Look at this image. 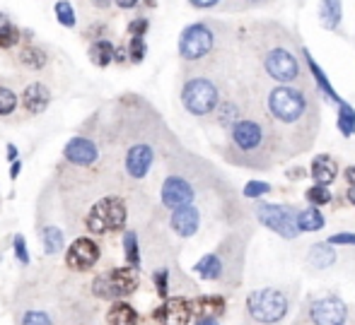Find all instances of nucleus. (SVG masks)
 Returning <instances> with one entry per match:
<instances>
[{"instance_id":"nucleus-6","label":"nucleus","mask_w":355,"mask_h":325,"mask_svg":"<svg viewBox=\"0 0 355 325\" xmlns=\"http://www.w3.org/2000/svg\"><path fill=\"white\" fill-rule=\"evenodd\" d=\"M182 104L193 116H211L220 104V89L211 77H191L182 89Z\"/></svg>"},{"instance_id":"nucleus-37","label":"nucleus","mask_w":355,"mask_h":325,"mask_svg":"<svg viewBox=\"0 0 355 325\" xmlns=\"http://www.w3.org/2000/svg\"><path fill=\"white\" fill-rule=\"evenodd\" d=\"M148 53V46H145V37H131V44H128V58L133 63H141Z\"/></svg>"},{"instance_id":"nucleus-26","label":"nucleus","mask_w":355,"mask_h":325,"mask_svg":"<svg viewBox=\"0 0 355 325\" xmlns=\"http://www.w3.org/2000/svg\"><path fill=\"white\" fill-rule=\"evenodd\" d=\"M309 263L314 268H331L336 263V251L331 248V243H314L309 251Z\"/></svg>"},{"instance_id":"nucleus-16","label":"nucleus","mask_w":355,"mask_h":325,"mask_svg":"<svg viewBox=\"0 0 355 325\" xmlns=\"http://www.w3.org/2000/svg\"><path fill=\"white\" fill-rule=\"evenodd\" d=\"M155 162V149L150 145H133L126 154V171L133 178H143Z\"/></svg>"},{"instance_id":"nucleus-20","label":"nucleus","mask_w":355,"mask_h":325,"mask_svg":"<svg viewBox=\"0 0 355 325\" xmlns=\"http://www.w3.org/2000/svg\"><path fill=\"white\" fill-rule=\"evenodd\" d=\"M189 306H191V313H196L198 318H213V321H218L225 313V299L215 297V294H208V297H198L196 301H191Z\"/></svg>"},{"instance_id":"nucleus-34","label":"nucleus","mask_w":355,"mask_h":325,"mask_svg":"<svg viewBox=\"0 0 355 325\" xmlns=\"http://www.w3.org/2000/svg\"><path fill=\"white\" fill-rule=\"evenodd\" d=\"M266 3L268 0H227V3L220 5V10H227V12H244V10H257Z\"/></svg>"},{"instance_id":"nucleus-35","label":"nucleus","mask_w":355,"mask_h":325,"mask_svg":"<svg viewBox=\"0 0 355 325\" xmlns=\"http://www.w3.org/2000/svg\"><path fill=\"white\" fill-rule=\"evenodd\" d=\"M56 19L63 27H75V10L68 0H58L56 3Z\"/></svg>"},{"instance_id":"nucleus-38","label":"nucleus","mask_w":355,"mask_h":325,"mask_svg":"<svg viewBox=\"0 0 355 325\" xmlns=\"http://www.w3.org/2000/svg\"><path fill=\"white\" fill-rule=\"evenodd\" d=\"M268 191H273L271 183H266V181H249L247 186H244V198H261V195H266Z\"/></svg>"},{"instance_id":"nucleus-45","label":"nucleus","mask_w":355,"mask_h":325,"mask_svg":"<svg viewBox=\"0 0 355 325\" xmlns=\"http://www.w3.org/2000/svg\"><path fill=\"white\" fill-rule=\"evenodd\" d=\"M114 3H116L119 8H123V10H131V8H136L141 0H114Z\"/></svg>"},{"instance_id":"nucleus-33","label":"nucleus","mask_w":355,"mask_h":325,"mask_svg":"<svg viewBox=\"0 0 355 325\" xmlns=\"http://www.w3.org/2000/svg\"><path fill=\"white\" fill-rule=\"evenodd\" d=\"M304 198H307L309 205H314V207H322V205L331 203V191H329V186H312V188H307Z\"/></svg>"},{"instance_id":"nucleus-22","label":"nucleus","mask_w":355,"mask_h":325,"mask_svg":"<svg viewBox=\"0 0 355 325\" xmlns=\"http://www.w3.org/2000/svg\"><path fill=\"white\" fill-rule=\"evenodd\" d=\"M193 270H196V275L201 279L215 282V279H220L225 275V263L218 253H208V256H203L196 265H193Z\"/></svg>"},{"instance_id":"nucleus-18","label":"nucleus","mask_w":355,"mask_h":325,"mask_svg":"<svg viewBox=\"0 0 355 325\" xmlns=\"http://www.w3.org/2000/svg\"><path fill=\"white\" fill-rule=\"evenodd\" d=\"M309 174H312V178L317 181V186H329V183H334L338 176L336 159L329 157V154H317L314 162H312V169H309Z\"/></svg>"},{"instance_id":"nucleus-49","label":"nucleus","mask_w":355,"mask_h":325,"mask_svg":"<svg viewBox=\"0 0 355 325\" xmlns=\"http://www.w3.org/2000/svg\"><path fill=\"white\" fill-rule=\"evenodd\" d=\"M196 325H218V321H213V318H198Z\"/></svg>"},{"instance_id":"nucleus-24","label":"nucleus","mask_w":355,"mask_h":325,"mask_svg":"<svg viewBox=\"0 0 355 325\" xmlns=\"http://www.w3.org/2000/svg\"><path fill=\"white\" fill-rule=\"evenodd\" d=\"M109 325H138V313L126 301H116L107 313Z\"/></svg>"},{"instance_id":"nucleus-31","label":"nucleus","mask_w":355,"mask_h":325,"mask_svg":"<svg viewBox=\"0 0 355 325\" xmlns=\"http://www.w3.org/2000/svg\"><path fill=\"white\" fill-rule=\"evenodd\" d=\"M42 241L49 256H53V253H58L63 248V232L58 227H46L42 232Z\"/></svg>"},{"instance_id":"nucleus-3","label":"nucleus","mask_w":355,"mask_h":325,"mask_svg":"<svg viewBox=\"0 0 355 325\" xmlns=\"http://www.w3.org/2000/svg\"><path fill=\"white\" fill-rule=\"evenodd\" d=\"M261 63L266 75L276 84H297L302 80L300 61L288 44H276V46L266 48L261 56Z\"/></svg>"},{"instance_id":"nucleus-47","label":"nucleus","mask_w":355,"mask_h":325,"mask_svg":"<svg viewBox=\"0 0 355 325\" xmlns=\"http://www.w3.org/2000/svg\"><path fill=\"white\" fill-rule=\"evenodd\" d=\"M8 157H10V159H12V162H17V147H15V145H12V142H10V145H8Z\"/></svg>"},{"instance_id":"nucleus-19","label":"nucleus","mask_w":355,"mask_h":325,"mask_svg":"<svg viewBox=\"0 0 355 325\" xmlns=\"http://www.w3.org/2000/svg\"><path fill=\"white\" fill-rule=\"evenodd\" d=\"M302 56H304V63H307L309 73L314 75V82H317L319 92L324 94V99H327V102H331V104H338V102H341V97H338L336 89L331 87V82H329L327 73H324V70L319 68V63L314 61V56L309 53V48H302Z\"/></svg>"},{"instance_id":"nucleus-14","label":"nucleus","mask_w":355,"mask_h":325,"mask_svg":"<svg viewBox=\"0 0 355 325\" xmlns=\"http://www.w3.org/2000/svg\"><path fill=\"white\" fill-rule=\"evenodd\" d=\"M63 157H66L71 164H75V167H89V164L97 162L99 149L92 140L73 138L71 142L66 145V149H63Z\"/></svg>"},{"instance_id":"nucleus-23","label":"nucleus","mask_w":355,"mask_h":325,"mask_svg":"<svg viewBox=\"0 0 355 325\" xmlns=\"http://www.w3.org/2000/svg\"><path fill=\"white\" fill-rule=\"evenodd\" d=\"M295 224H297V232H319V229H324L327 219H324L322 210L309 205V207L295 212Z\"/></svg>"},{"instance_id":"nucleus-11","label":"nucleus","mask_w":355,"mask_h":325,"mask_svg":"<svg viewBox=\"0 0 355 325\" xmlns=\"http://www.w3.org/2000/svg\"><path fill=\"white\" fill-rule=\"evenodd\" d=\"M159 195H162L164 207L177 210V207H184V205H191L193 198H196V191H193V186L184 176H167Z\"/></svg>"},{"instance_id":"nucleus-5","label":"nucleus","mask_w":355,"mask_h":325,"mask_svg":"<svg viewBox=\"0 0 355 325\" xmlns=\"http://www.w3.org/2000/svg\"><path fill=\"white\" fill-rule=\"evenodd\" d=\"M126 205L121 198H102L99 203L92 205V210L85 217V224L92 234H107V232H119V229L126 227Z\"/></svg>"},{"instance_id":"nucleus-17","label":"nucleus","mask_w":355,"mask_h":325,"mask_svg":"<svg viewBox=\"0 0 355 325\" xmlns=\"http://www.w3.org/2000/svg\"><path fill=\"white\" fill-rule=\"evenodd\" d=\"M49 104H51V92H49L46 84L32 82L22 92V106L27 109L29 113H42V111H46Z\"/></svg>"},{"instance_id":"nucleus-36","label":"nucleus","mask_w":355,"mask_h":325,"mask_svg":"<svg viewBox=\"0 0 355 325\" xmlns=\"http://www.w3.org/2000/svg\"><path fill=\"white\" fill-rule=\"evenodd\" d=\"M17 109V94L8 87H0V116H10Z\"/></svg>"},{"instance_id":"nucleus-21","label":"nucleus","mask_w":355,"mask_h":325,"mask_svg":"<svg viewBox=\"0 0 355 325\" xmlns=\"http://www.w3.org/2000/svg\"><path fill=\"white\" fill-rule=\"evenodd\" d=\"M343 19V0H319V22L329 32H336Z\"/></svg>"},{"instance_id":"nucleus-13","label":"nucleus","mask_w":355,"mask_h":325,"mask_svg":"<svg viewBox=\"0 0 355 325\" xmlns=\"http://www.w3.org/2000/svg\"><path fill=\"white\" fill-rule=\"evenodd\" d=\"M153 316L159 325H187L191 318V306L187 299H164V304L155 308Z\"/></svg>"},{"instance_id":"nucleus-43","label":"nucleus","mask_w":355,"mask_h":325,"mask_svg":"<svg viewBox=\"0 0 355 325\" xmlns=\"http://www.w3.org/2000/svg\"><path fill=\"white\" fill-rule=\"evenodd\" d=\"M329 243L331 246H355V234H334L331 239H329Z\"/></svg>"},{"instance_id":"nucleus-4","label":"nucleus","mask_w":355,"mask_h":325,"mask_svg":"<svg viewBox=\"0 0 355 325\" xmlns=\"http://www.w3.org/2000/svg\"><path fill=\"white\" fill-rule=\"evenodd\" d=\"M290 299L281 289H257L247 297V311L249 316L261 325H273L283 321L288 313Z\"/></svg>"},{"instance_id":"nucleus-25","label":"nucleus","mask_w":355,"mask_h":325,"mask_svg":"<svg viewBox=\"0 0 355 325\" xmlns=\"http://www.w3.org/2000/svg\"><path fill=\"white\" fill-rule=\"evenodd\" d=\"M338 106V118H336V126L343 133V138H353L355 135V106L348 104L346 99L336 104Z\"/></svg>"},{"instance_id":"nucleus-41","label":"nucleus","mask_w":355,"mask_h":325,"mask_svg":"<svg viewBox=\"0 0 355 325\" xmlns=\"http://www.w3.org/2000/svg\"><path fill=\"white\" fill-rule=\"evenodd\" d=\"M150 29V22H148V17H138V19H133L131 24H128V34L131 37H145V32Z\"/></svg>"},{"instance_id":"nucleus-12","label":"nucleus","mask_w":355,"mask_h":325,"mask_svg":"<svg viewBox=\"0 0 355 325\" xmlns=\"http://www.w3.org/2000/svg\"><path fill=\"white\" fill-rule=\"evenodd\" d=\"M97 260H99V246L92 241V239H75V241L71 243V248H68V253H66L68 268L80 270V272L94 268Z\"/></svg>"},{"instance_id":"nucleus-48","label":"nucleus","mask_w":355,"mask_h":325,"mask_svg":"<svg viewBox=\"0 0 355 325\" xmlns=\"http://www.w3.org/2000/svg\"><path fill=\"white\" fill-rule=\"evenodd\" d=\"M19 171H22V164H19V162H12V171H10V176L17 178V176H19Z\"/></svg>"},{"instance_id":"nucleus-46","label":"nucleus","mask_w":355,"mask_h":325,"mask_svg":"<svg viewBox=\"0 0 355 325\" xmlns=\"http://www.w3.org/2000/svg\"><path fill=\"white\" fill-rule=\"evenodd\" d=\"M343 176H346L348 186H355V167H348V169H346V174H343Z\"/></svg>"},{"instance_id":"nucleus-44","label":"nucleus","mask_w":355,"mask_h":325,"mask_svg":"<svg viewBox=\"0 0 355 325\" xmlns=\"http://www.w3.org/2000/svg\"><path fill=\"white\" fill-rule=\"evenodd\" d=\"M189 3H191L193 8H198V10H213V8H220V3H223V0H189Z\"/></svg>"},{"instance_id":"nucleus-7","label":"nucleus","mask_w":355,"mask_h":325,"mask_svg":"<svg viewBox=\"0 0 355 325\" xmlns=\"http://www.w3.org/2000/svg\"><path fill=\"white\" fill-rule=\"evenodd\" d=\"M215 48V29L208 22H193L179 37V56L184 61H203Z\"/></svg>"},{"instance_id":"nucleus-28","label":"nucleus","mask_w":355,"mask_h":325,"mask_svg":"<svg viewBox=\"0 0 355 325\" xmlns=\"http://www.w3.org/2000/svg\"><path fill=\"white\" fill-rule=\"evenodd\" d=\"M215 113H218V123L223 128H232L234 123L242 118V111H239V106L234 102H225V104H218V109H215Z\"/></svg>"},{"instance_id":"nucleus-51","label":"nucleus","mask_w":355,"mask_h":325,"mask_svg":"<svg viewBox=\"0 0 355 325\" xmlns=\"http://www.w3.org/2000/svg\"><path fill=\"white\" fill-rule=\"evenodd\" d=\"M109 3H112V0H92V5H97V8H107Z\"/></svg>"},{"instance_id":"nucleus-8","label":"nucleus","mask_w":355,"mask_h":325,"mask_svg":"<svg viewBox=\"0 0 355 325\" xmlns=\"http://www.w3.org/2000/svg\"><path fill=\"white\" fill-rule=\"evenodd\" d=\"M94 294L99 299H123L138 289V272L133 268H116L94 279Z\"/></svg>"},{"instance_id":"nucleus-29","label":"nucleus","mask_w":355,"mask_h":325,"mask_svg":"<svg viewBox=\"0 0 355 325\" xmlns=\"http://www.w3.org/2000/svg\"><path fill=\"white\" fill-rule=\"evenodd\" d=\"M123 248H126V263L128 268H141V248H138V236L133 232L123 234Z\"/></svg>"},{"instance_id":"nucleus-2","label":"nucleus","mask_w":355,"mask_h":325,"mask_svg":"<svg viewBox=\"0 0 355 325\" xmlns=\"http://www.w3.org/2000/svg\"><path fill=\"white\" fill-rule=\"evenodd\" d=\"M230 152H237V164L254 169H266L273 164V142L268 126L259 118L242 116L230 128Z\"/></svg>"},{"instance_id":"nucleus-10","label":"nucleus","mask_w":355,"mask_h":325,"mask_svg":"<svg viewBox=\"0 0 355 325\" xmlns=\"http://www.w3.org/2000/svg\"><path fill=\"white\" fill-rule=\"evenodd\" d=\"M348 318V306L338 297H322L309 304L312 325H343Z\"/></svg>"},{"instance_id":"nucleus-15","label":"nucleus","mask_w":355,"mask_h":325,"mask_svg":"<svg viewBox=\"0 0 355 325\" xmlns=\"http://www.w3.org/2000/svg\"><path fill=\"white\" fill-rule=\"evenodd\" d=\"M169 224H172V229L179 234V236L189 239L198 232V227H201V212H198V207H193V205H184V207L172 210Z\"/></svg>"},{"instance_id":"nucleus-1","label":"nucleus","mask_w":355,"mask_h":325,"mask_svg":"<svg viewBox=\"0 0 355 325\" xmlns=\"http://www.w3.org/2000/svg\"><path fill=\"white\" fill-rule=\"evenodd\" d=\"M266 121L271 133L273 154L281 152L283 159L295 157L309 145L302 140L307 135L309 142H314L317 135V109L309 92H304L297 84H276L266 94Z\"/></svg>"},{"instance_id":"nucleus-32","label":"nucleus","mask_w":355,"mask_h":325,"mask_svg":"<svg viewBox=\"0 0 355 325\" xmlns=\"http://www.w3.org/2000/svg\"><path fill=\"white\" fill-rule=\"evenodd\" d=\"M22 39V32H19L15 24L10 22H0V48H12L19 44Z\"/></svg>"},{"instance_id":"nucleus-27","label":"nucleus","mask_w":355,"mask_h":325,"mask_svg":"<svg viewBox=\"0 0 355 325\" xmlns=\"http://www.w3.org/2000/svg\"><path fill=\"white\" fill-rule=\"evenodd\" d=\"M89 61L94 65H99V68H107V65L114 61V46L107 41V39L94 41L92 46H89Z\"/></svg>"},{"instance_id":"nucleus-9","label":"nucleus","mask_w":355,"mask_h":325,"mask_svg":"<svg viewBox=\"0 0 355 325\" xmlns=\"http://www.w3.org/2000/svg\"><path fill=\"white\" fill-rule=\"evenodd\" d=\"M257 219L266 229L276 232L283 239H295L297 236V224H295V210L285 207V205H273V203H257L254 207Z\"/></svg>"},{"instance_id":"nucleus-50","label":"nucleus","mask_w":355,"mask_h":325,"mask_svg":"<svg viewBox=\"0 0 355 325\" xmlns=\"http://www.w3.org/2000/svg\"><path fill=\"white\" fill-rule=\"evenodd\" d=\"M348 203H351V205H355V186H351V188H348Z\"/></svg>"},{"instance_id":"nucleus-30","label":"nucleus","mask_w":355,"mask_h":325,"mask_svg":"<svg viewBox=\"0 0 355 325\" xmlns=\"http://www.w3.org/2000/svg\"><path fill=\"white\" fill-rule=\"evenodd\" d=\"M19 63L27 65V68H34V70H42L46 65V53L37 46H27L19 51Z\"/></svg>"},{"instance_id":"nucleus-39","label":"nucleus","mask_w":355,"mask_h":325,"mask_svg":"<svg viewBox=\"0 0 355 325\" xmlns=\"http://www.w3.org/2000/svg\"><path fill=\"white\" fill-rule=\"evenodd\" d=\"M153 279H155V287H157V294L162 299H167V292H169V272H167V270H157Z\"/></svg>"},{"instance_id":"nucleus-42","label":"nucleus","mask_w":355,"mask_h":325,"mask_svg":"<svg viewBox=\"0 0 355 325\" xmlns=\"http://www.w3.org/2000/svg\"><path fill=\"white\" fill-rule=\"evenodd\" d=\"M15 256H17V260L22 265L29 263V253H27V241H24V236H15Z\"/></svg>"},{"instance_id":"nucleus-40","label":"nucleus","mask_w":355,"mask_h":325,"mask_svg":"<svg viewBox=\"0 0 355 325\" xmlns=\"http://www.w3.org/2000/svg\"><path fill=\"white\" fill-rule=\"evenodd\" d=\"M22 325H51V318L42 311H27L22 318Z\"/></svg>"}]
</instances>
